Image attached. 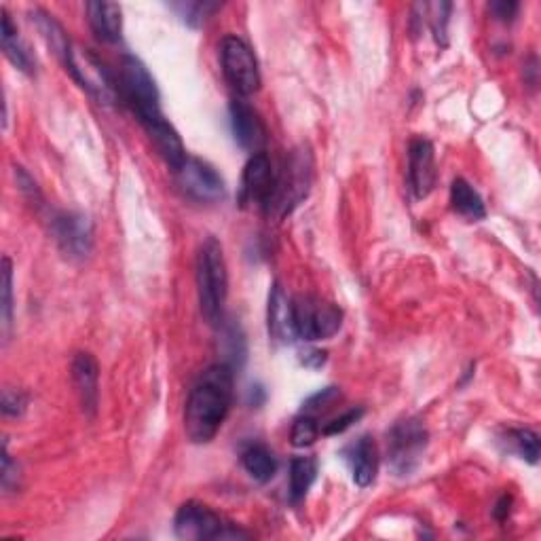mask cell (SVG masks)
<instances>
[{
    "label": "cell",
    "mask_w": 541,
    "mask_h": 541,
    "mask_svg": "<svg viewBox=\"0 0 541 541\" xmlns=\"http://www.w3.org/2000/svg\"><path fill=\"white\" fill-rule=\"evenodd\" d=\"M51 233L70 260H85L93 246L91 220L79 212H60L51 218Z\"/></svg>",
    "instance_id": "11"
},
{
    "label": "cell",
    "mask_w": 541,
    "mask_h": 541,
    "mask_svg": "<svg viewBox=\"0 0 541 541\" xmlns=\"http://www.w3.org/2000/svg\"><path fill=\"white\" fill-rule=\"evenodd\" d=\"M233 368L222 362L205 368L191 387L184 408L186 436L195 444H208L227 421L233 404Z\"/></svg>",
    "instance_id": "1"
},
{
    "label": "cell",
    "mask_w": 541,
    "mask_h": 541,
    "mask_svg": "<svg viewBox=\"0 0 541 541\" xmlns=\"http://www.w3.org/2000/svg\"><path fill=\"white\" fill-rule=\"evenodd\" d=\"M0 13H3V28H0V39H3L5 58L17 70H22L26 74H34V70H36L34 55L30 53L28 45L22 41V36H20V32H17V28H15V24L11 20V15L7 13V9H3Z\"/></svg>",
    "instance_id": "20"
},
{
    "label": "cell",
    "mask_w": 541,
    "mask_h": 541,
    "mask_svg": "<svg viewBox=\"0 0 541 541\" xmlns=\"http://www.w3.org/2000/svg\"><path fill=\"white\" fill-rule=\"evenodd\" d=\"M364 415V410L362 408H351L347 410V413L343 417H337V419H332L330 423H326V427L322 429V434L324 436H337V434H343L345 429H349L353 423L360 421V417Z\"/></svg>",
    "instance_id": "32"
},
{
    "label": "cell",
    "mask_w": 541,
    "mask_h": 541,
    "mask_svg": "<svg viewBox=\"0 0 541 541\" xmlns=\"http://www.w3.org/2000/svg\"><path fill=\"white\" fill-rule=\"evenodd\" d=\"M174 529L180 539H246L248 533L239 531L227 522L220 514H216L205 503L189 501L180 506L174 518Z\"/></svg>",
    "instance_id": "5"
},
{
    "label": "cell",
    "mask_w": 541,
    "mask_h": 541,
    "mask_svg": "<svg viewBox=\"0 0 541 541\" xmlns=\"http://www.w3.org/2000/svg\"><path fill=\"white\" fill-rule=\"evenodd\" d=\"M0 480H3V489L7 493L20 489V468L9 455L7 442H3V474H0Z\"/></svg>",
    "instance_id": "30"
},
{
    "label": "cell",
    "mask_w": 541,
    "mask_h": 541,
    "mask_svg": "<svg viewBox=\"0 0 541 541\" xmlns=\"http://www.w3.org/2000/svg\"><path fill=\"white\" fill-rule=\"evenodd\" d=\"M311 176H313L311 155L307 151H294L286 161L282 174H277L275 195L271 201L269 214L273 212H277L279 216L290 214L296 205L307 197Z\"/></svg>",
    "instance_id": "7"
},
{
    "label": "cell",
    "mask_w": 541,
    "mask_h": 541,
    "mask_svg": "<svg viewBox=\"0 0 541 541\" xmlns=\"http://www.w3.org/2000/svg\"><path fill=\"white\" fill-rule=\"evenodd\" d=\"M66 70L72 74V79L87 93H91L100 104H113L119 98L117 79L93 51L72 47Z\"/></svg>",
    "instance_id": "6"
},
{
    "label": "cell",
    "mask_w": 541,
    "mask_h": 541,
    "mask_svg": "<svg viewBox=\"0 0 541 541\" xmlns=\"http://www.w3.org/2000/svg\"><path fill=\"white\" fill-rule=\"evenodd\" d=\"M317 436H320V425H317V419L309 413H303L301 417H296L292 432H290V440L296 446V449H305V446H311Z\"/></svg>",
    "instance_id": "26"
},
{
    "label": "cell",
    "mask_w": 541,
    "mask_h": 541,
    "mask_svg": "<svg viewBox=\"0 0 541 541\" xmlns=\"http://www.w3.org/2000/svg\"><path fill=\"white\" fill-rule=\"evenodd\" d=\"M87 20L93 30L104 43H119L123 34V11L117 3H106V0H93L87 3Z\"/></svg>",
    "instance_id": "17"
},
{
    "label": "cell",
    "mask_w": 541,
    "mask_h": 541,
    "mask_svg": "<svg viewBox=\"0 0 541 541\" xmlns=\"http://www.w3.org/2000/svg\"><path fill=\"white\" fill-rule=\"evenodd\" d=\"M15 174H17V184H20V191L30 197V199H41V193H39V186H36V182L22 170V167H15Z\"/></svg>",
    "instance_id": "35"
},
{
    "label": "cell",
    "mask_w": 541,
    "mask_h": 541,
    "mask_svg": "<svg viewBox=\"0 0 541 541\" xmlns=\"http://www.w3.org/2000/svg\"><path fill=\"white\" fill-rule=\"evenodd\" d=\"M489 9L495 15V20L512 22L516 17V13H518V9H520V5L514 3V0H495V3L489 5Z\"/></svg>",
    "instance_id": "34"
},
{
    "label": "cell",
    "mask_w": 541,
    "mask_h": 541,
    "mask_svg": "<svg viewBox=\"0 0 541 541\" xmlns=\"http://www.w3.org/2000/svg\"><path fill=\"white\" fill-rule=\"evenodd\" d=\"M277 174L267 153L252 155L241 174L239 186V205L241 208H258L269 214L271 201L275 195Z\"/></svg>",
    "instance_id": "10"
},
{
    "label": "cell",
    "mask_w": 541,
    "mask_h": 541,
    "mask_svg": "<svg viewBox=\"0 0 541 541\" xmlns=\"http://www.w3.org/2000/svg\"><path fill=\"white\" fill-rule=\"evenodd\" d=\"M182 191L201 203H214L225 197V180L210 163L189 157L176 172Z\"/></svg>",
    "instance_id": "12"
},
{
    "label": "cell",
    "mask_w": 541,
    "mask_h": 541,
    "mask_svg": "<svg viewBox=\"0 0 541 541\" xmlns=\"http://www.w3.org/2000/svg\"><path fill=\"white\" fill-rule=\"evenodd\" d=\"M345 461L349 463L351 478L358 487L366 489L379 472V449L370 436H362L345 449Z\"/></svg>",
    "instance_id": "16"
},
{
    "label": "cell",
    "mask_w": 541,
    "mask_h": 541,
    "mask_svg": "<svg viewBox=\"0 0 541 541\" xmlns=\"http://www.w3.org/2000/svg\"><path fill=\"white\" fill-rule=\"evenodd\" d=\"M510 508H512V497H508V495H503L499 501H497V506H495V510H493V514H495V518L497 520H506L508 516H510Z\"/></svg>",
    "instance_id": "37"
},
{
    "label": "cell",
    "mask_w": 541,
    "mask_h": 541,
    "mask_svg": "<svg viewBox=\"0 0 541 541\" xmlns=\"http://www.w3.org/2000/svg\"><path fill=\"white\" fill-rule=\"evenodd\" d=\"M425 11H429V24H432L436 41L446 45V24H449V13L451 3H436V5H425Z\"/></svg>",
    "instance_id": "28"
},
{
    "label": "cell",
    "mask_w": 541,
    "mask_h": 541,
    "mask_svg": "<svg viewBox=\"0 0 541 541\" xmlns=\"http://www.w3.org/2000/svg\"><path fill=\"white\" fill-rule=\"evenodd\" d=\"M229 113H231V129H233L235 142L250 155L265 153L267 127L256 110L246 102L233 100Z\"/></svg>",
    "instance_id": "14"
},
{
    "label": "cell",
    "mask_w": 541,
    "mask_h": 541,
    "mask_svg": "<svg viewBox=\"0 0 541 541\" xmlns=\"http://www.w3.org/2000/svg\"><path fill=\"white\" fill-rule=\"evenodd\" d=\"M70 372H72V383H74V389H77L83 413L93 417L98 413V404H100V366L96 358L87 351L77 353V356L72 358Z\"/></svg>",
    "instance_id": "15"
},
{
    "label": "cell",
    "mask_w": 541,
    "mask_h": 541,
    "mask_svg": "<svg viewBox=\"0 0 541 541\" xmlns=\"http://www.w3.org/2000/svg\"><path fill=\"white\" fill-rule=\"evenodd\" d=\"M436 155L434 146L425 138L410 142L408 148V184L415 199H425L436 186Z\"/></svg>",
    "instance_id": "13"
},
{
    "label": "cell",
    "mask_w": 541,
    "mask_h": 541,
    "mask_svg": "<svg viewBox=\"0 0 541 541\" xmlns=\"http://www.w3.org/2000/svg\"><path fill=\"white\" fill-rule=\"evenodd\" d=\"M178 11H182V17L186 24L191 26H201L208 17L218 9L216 3H186V5H176Z\"/></svg>",
    "instance_id": "29"
},
{
    "label": "cell",
    "mask_w": 541,
    "mask_h": 541,
    "mask_svg": "<svg viewBox=\"0 0 541 541\" xmlns=\"http://www.w3.org/2000/svg\"><path fill=\"white\" fill-rule=\"evenodd\" d=\"M427 446V429L417 419L400 421L387 436V461L400 476L413 472Z\"/></svg>",
    "instance_id": "9"
},
{
    "label": "cell",
    "mask_w": 541,
    "mask_h": 541,
    "mask_svg": "<svg viewBox=\"0 0 541 541\" xmlns=\"http://www.w3.org/2000/svg\"><path fill=\"white\" fill-rule=\"evenodd\" d=\"M30 20L36 26V30L41 32V36H43V41L47 43V47L55 55H58V60L66 66V62L70 58V53H72V45H70V39H68L66 30L62 28V24L58 20H55L53 15H49L47 11H43V9H34L30 13Z\"/></svg>",
    "instance_id": "21"
},
{
    "label": "cell",
    "mask_w": 541,
    "mask_h": 541,
    "mask_svg": "<svg viewBox=\"0 0 541 541\" xmlns=\"http://www.w3.org/2000/svg\"><path fill=\"white\" fill-rule=\"evenodd\" d=\"M3 330L9 332L13 324V265L11 260L3 258Z\"/></svg>",
    "instance_id": "27"
},
{
    "label": "cell",
    "mask_w": 541,
    "mask_h": 541,
    "mask_svg": "<svg viewBox=\"0 0 541 541\" xmlns=\"http://www.w3.org/2000/svg\"><path fill=\"white\" fill-rule=\"evenodd\" d=\"M303 364L309 366V368H320L324 362H326V353L324 351H317V349H311L307 353H303Z\"/></svg>",
    "instance_id": "36"
},
{
    "label": "cell",
    "mask_w": 541,
    "mask_h": 541,
    "mask_svg": "<svg viewBox=\"0 0 541 541\" xmlns=\"http://www.w3.org/2000/svg\"><path fill=\"white\" fill-rule=\"evenodd\" d=\"M220 64L227 83L239 96H252L260 89V70L254 58V51L239 39L227 36L220 43Z\"/></svg>",
    "instance_id": "8"
},
{
    "label": "cell",
    "mask_w": 541,
    "mask_h": 541,
    "mask_svg": "<svg viewBox=\"0 0 541 541\" xmlns=\"http://www.w3.org/2000/svg\"><path fill=\"white\" fill-rule=\"evenodd\" d=\"M144 129H146L148 138H151L153 146L157 148V153L161 155V159L170 165L174 172H178L180 167L186 163V159H189V155H186V148H184L178 132L174 129V125L163 117Z\"/></svg>",
    "instance_id": "18"
},
{
    "label": "cell",
    "mask_w": 541,
    "mask_h": 541,
    "mask_svg": "<svg viewBox=\"0 0 541 541\" xmlns=\"http://www.w3.org/2000/svg\"><path fill=\"white\" fill-rule=\"evenodd\" d=\"M267 320H269V334L273 341L290 345L298 339L294 330V320H292V301H288V296L284 294L279 284H273L271 288Z\"/></svg>",
    "instance_id": "19"
},
{
    "label": "cell",
    "mask_w": 541,
    "mask_h": 541,
    "mask_svg": "<svg viewBox=\"0 0 541 541\" xmlns=\"http://www.w3.org/2000/svg\"><path fill=\"white\" fill-rule=\"evenodd\" d=\"M241 465L256 482H269L277 472V461L273 453L263 444H250L248 449L241 453Z\"/></svg>",
    "instance_id": "23"
},
{
    "label": "cell",
    "mask_w": 541,
    "mask_h": 541,
    "mask_svg": "<svg viewBox=\"0 0 541 541\" xmlns=\"http://www.w3.org/2000/svg\"><path fill=\"white\" fill-rule=\"evenodd\" d=\"M510 440L514 444L516 453L522 459L529 461L531 465L539 461L541 444H539V436L533 432V429H514V432H510Z\"/></svg>",
    "instance_id": "25"
},
{
    "label": "cell",
    "mask_w": 541,
    "mask_h": 541,
    "mask_svg": "<svg viewBox=\"0 0 541 541\" xmlns=\"http://www.w3.org/2000/svg\"><path fill=\"white\" fill-rule=\"evenodd\" d=\"M317 465L311 457H294L290 461V497L292 501H301L315 480Z\"/></svg>",
    "instance_id": "24"
},
{
    "label": "cell",
    "mask_w": 541,
    "mask_h": 541,
    "mask_svg": "<svg viewBox=\"0 0 541 541\" xmlns=\"http://www.w3.org/2000/svg\"><path fill=\"white\" fill-rule=\"evenodd\" d=\"M292 320L298 339L326 341L341 330L343 313L326 298L301 294L292 301Z\"/></svg>",
    "instance_id": "4"
},
{
    "label": "cell",
    "mask_w": 541,
    "mask_h": 541,
    "mask_svg": "<svg viewBox=\"0 0 541 541\" xmlns=\"http://www.w3.org/2000/svg\"><path fill=\"white\" fill-rule=\"evenodd\" d=\"M341 398V391L337 387H326L322 391H317L315 396H311L307 402H305V408H303V413H311V410H317V408H322V406H328L332 404L334 400H339Z\"/></svg>",
    "instance_id": "33"
},
{
    "label": "cell",
    "mask_w": 541,
    "mask_h": 541,
    "mask_svg": "<svg viewBox=\"0 0 541 541\" xmlns=\"http://www.w3.org/2000/svg\"><path fill=\"white\" fill-rule=\"evenodd\" d=\"M451 205L459 216H463L465 220H470V222H478L487 216V208H484V201H482L480 193L468 180H463V178H457L451 184Z\"/></svg>",
    "instance_id": "22"
},
{
    "label": "cell",
    "mask_w": 541,
    "mask_h": 541,
    "mask_svg": "<svg viewBox=\"0 0 541 541\" xmlns=\"http://www.w3.org/2000/svg\"><path fill=\"white\" fill-rule=\"evenodd\" d=\"M197 296L203 320L210 326L225 322V303L229 294V273L225 250L216 237H205L197 252Z\"/></svg>",
    "instance_id": "2"
},
{
    "label": "cell",
    "mask_w": 541,
    "mask_h": 541,
    "mask_svg": "<svg viewBox=\"0 0 541 541\" xmlns=\"http://www.w3.org/2000/svg\"><path fill=\"white\" fill-rule=\"evenodd\" d=\"M28 408L26 394L17 389H5L3 394V413L5 417H22Z\"/></svg>",
    "instance_id": "31"
},
{
    "label": "cell",
    "mask_w": 541,
    "mask_h": 541,
    "mask_svg": "<svg viewBox=\"0 0 541 541\" xmlns=\"http://www.w3.org/2000/svg\"><path fill=\"white\" fill-rule=\"evenodd\" d=\"M117 87L119 100H123V104L132 110L142 127L163 119L161 98L153 74L134 55H125L123 58Z\"/></svg>",
    "instance_id": "3"
}]
</instances>
